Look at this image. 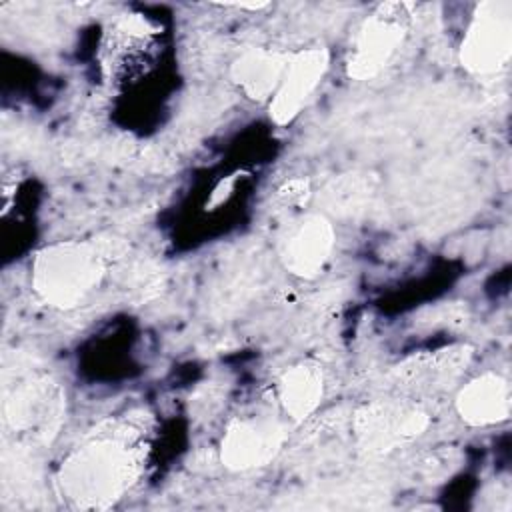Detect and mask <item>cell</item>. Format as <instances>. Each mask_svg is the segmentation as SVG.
<instances>
[{
    "label": "cell",
    "mask_w": 512,
    "mask_h": 512,
    "mask_svg": "<svg viewBox=\"0 0 512 512\" xmlns=\"http://www.w3.org/2000/svg\"><path fill=\"white\" fill-rule=\"evenodd\" d=\"M138 468V450L130 438L118 432L96 434L62 460L56 488L70 506L100 510L130 488Z\"/></svg>",
    "instance_id": "cell-1"
},
{
    "label": "cell",
    "mask_w": 512,
    "mask_h": 512,
    "mask_svg": "<svg viewBox=\"0 0 512 512\" xmlns=\"http://www.w3.org/2000/svg\"><path fill=\"white\" fill-rule=\"evenodd\" d=\"M104 276V256L80 240L56 242L44 246L32 262V286L50 306L74 308L80 304Z\"/></svg>",
    "instance_id": "cell-2"
},
{
    "label": "cell",
    "mask_w": 512,
    "mask_h": 512,
    "mask_svg": "<svg viewBox=\"0 0 512 512\" xmlns=\"http://www.w3.org/2000/svg\"><path fill=\"white\" fill-rule=\"evenodd\" d=\"M164 52V32L144 14H122L102 38L100 62L112 86H134L148 78Z\"/></svg>",
    "instance_id": "cell-3"
},
{
    "label": "cell",
    "mask_w": 512,
    "mask_h": 512,
    "mask_svg": "<svg viewBox=\"0 0 512 512\" xmlns=\"http://www.w3.org/2000/svg\"><path fill=\"white\" fill-rule=\"evenodd\" d=\"M430 424L428 412L412 400H376L354 414V436L368 454H386L416 440Z\"/></svg>",
    "instance_id": "cell-4"
},
{
    "label": "cell",
    "mask_w": 512,
    "mask_h": 512,
    "mask_svg": "<svg viewBox=\"0 0 512 512\" xmlns=\"http://www.w3.org/2000/svg\"><path fill=\"white\" fill-rule=\"evenodd\" d=\"M512 54V4L508 0L482 2L460 44V62L472 74L498 72Z\"/></svg>",
    "instance_id": "cell-5"
},
{
    "label": "cell",
    "mask_w": 512,
    "mask_h": 512,
    "mask_svg": "<svg viewBox=\"0 0 512 512\" xmlns=\"http://www.w3.org/2000/svg\"><path fill=\"white\" fill-rule=\"evenodd\" d=\"M408 4H380L358 28L346 72L354 80L374 78L396 54L406 36Z\"/></svg>",
    "instance_id": "cell-6"
},
{
    "label": "cell",
    "mask_w": 512,
    "mask_h": 512,
    "mask_svg": "<svg viewBox=\"0 0 512 512\" xmlns=\"http://www.w3.org/2000/svg\"><path fill=\"white\" fill-rule=\"evenodd\" d=\"M286 440V426L268 414L236 418L228 424L220 458L230 470H252L276 458Z\"/></svg>",
    "instance_id": "cell-7"
},
{
    "label": "cell",
    "mask_w": 512,
    "mask_h": 512,
    "mask_svg": "<svg viewBox=\"0 0 512 512\" xmlns=\"http://www.w3.org/2000/svg\"><path fill=\"white\" fill-rule=\"evenodd\" d=\"M328 70V50L322 46L290 54L286 72L270 100V116L276 124L292 122L314 94Z\"/></svg>",
    "instance_id": "cell-8"
},
{
    "label": "cell",
    "mask_w": 512,
    "mask_h": 512,
    "mask_svg": "<svg viewBox=\"0 0 512 512\" xmlns=\"http://www.w3.org/2000/svg\"><path fill=\"white\" fill-rule=\"evenodd\" d=\"M334 228L320 214L300 218L282 240L280 256L288 272L300 278H314L330 258Z\"/></svg>",
    "instance_id": "cell-9"
},
{
    "label": "cell",
    "mask_w": 512,
    "mask_h": 512,
    "mask_svg": "<svg viewBox=\"0 0 512 512\" xmlns=\"http://www.w3.org/2000/svg\"><path fill=\"white\" fill-rule=\"evenodd\" d=\"M62 406L64 398L54 382L30 380L6 398V418L16 430H32L36 436L48 438L60 422Z\"/></svg>",
    "instance_id": "cell-10"
},
{
    "label": "cell",
    "mask_w": 512,
    "mask_h": 512,
    "mask_svg": "<svg viewBox=\"0 0 512 512\" xmlns=\"http://www.w3.org/2000/svg\"><path fill=\"white\" fill-rule=\"evenodd\" d=\"M512 406L510 384L494 372L470 380L456 396V410L470 426H490L508 420Z\"/></svg>",
    "instance_id": "cell-11"
},
{
    "label": "cell",
    "mask_w": 512,
    "mask_h": 512,
    "mask_svg": "<svg viewBox=\"0 0 512 512\" xmlns=\"http://www.w3.org/2000/svg\"><path fill=\"white\" fill-rule=\"evenodd\" d=\"M290 54L268 50V48H248L244 50L230 68L236 86L252 100H266L274 96L280 80L286 72Z\"/></svg>",
    "instance_id": "cell-12"
},
{
    "label": "cell",
    "mask_w": 512,
    "mask_h": 512,
    "mask_svg": "<svg viewBox=\"0 0 512 512\" xmlns=\"http://www.w3.org/2000/svg\"><path fill=\"white\" fill-rule=\"evenodd\" d=\"M324 374L316 362H298L288 368L278 382V398L284 412L300 422L308 418L322 402Z\"/></svg>",
    "instance_id": "cell-13"
},
{
    "label": "cell",
    "mask_w": 512,
    "mask_h": 512,
    "mask_svg": "<svg viewBox=\"0 0 512 512\" xmlns=\"http://www.w3.org/2000/svg\"><path fill=\"white\" fill-rule=\"evenodd\" d=\"M306 192H308V184L304 182V180H292V182H288L284 188H282V194L284 196H288V198H302V196H306Z\"/></svg>",
    "instance_id": "cell-14"
}]
</instances>
